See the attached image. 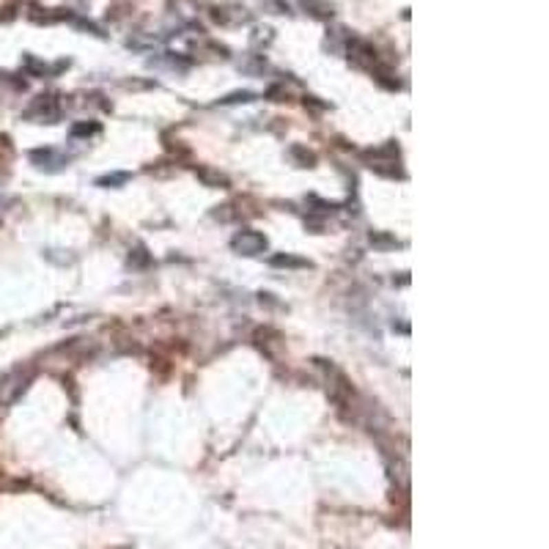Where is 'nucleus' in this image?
<instances>
[{
	"label": "nucleus",
	"mask_w": 549,
	"mask_h": 549,
	"mask_svg": "<svg viewBox=\"0 0 549 549\" xmlns=\"http://www.w3.org/2000/svg\"><path fill=\"white\" fill-rule=\"evenodd\" d=\"M61 116V105L55 99V94H41L33 99V105L25 110V118L39 121V124H55Z\"/></svg>",
	"instance_id": "1"
},
{
	"label": "nucleus",
	"mask_w": 549,
	"mask_h": 549,
	"mask_svg": "<svg viewBox=\"0 0 549 549\" xmlns=\"http://www.w3.org/2000/svg\"><path fill=\"white\" fill-rule=\"evenodd\" d=\"M231 250L239 256H261L267 250V237L259 231H239L231 239Z\"/></svg>",
	"instance_id": "2"
},
{
	"label": "nucleus",
	"mask_w": 549,
	"mask_h": 549,
	"mask_svg": "<svg viewBox=\"0 0 549 549\" xmlns=\"http://www.w3.org/2000/svg\"><path fill=\"white\" fill-rule=\"evenodd\" d=\"M25 385H28V374H25L22 368L11 371V374H8V376L0 382V407H8V404H14V401L22 396Z\"/></svg>",
	"instance_id": "3"
},
{
	"label": "nucleus",
	"mask_w": 549,
	"mask_h": 549,
	"mask_svg": "<svg viewBox=\"0 0 549 549\" xmlns=\"http://www.w3.org/2000/svg\"><path fill=\"white\" fill-rule=\"evenodd\" d=\"M349 61H352L354 66H360V69H374V63H376V52H374V47H371L368 41L354 39V41L349 44Z\"/></svg>",
	"instance_id": "4"
},
{
	"label": "nucleus",
	"mask_w": 549,
	"mask_h": 549,
	"mask_svg": "<svg viewBox=\"0 0 549 549\" xmlns=\"http://www.w3.org/2000/svg\"><path fill=\"white\" fill-rule=\"evenodd\" d=\"M212 17H215V22H220V25H237V22H248V8H239V6H234V3H223V6H215L212 8Z\"/></svg>",
	"instance_id": "5"
},
{
	"label": "nucleus",
	"mask_w": 549,
	"mask_h": 549,
	"mask_svg": "<svg viewBox=\"0 0 549 549\" xmlns=\"http://www.w3.org/2000/svg\"><path fill=\"white\" fill-rule=\"evenodd\" d=\"M30 160H33L36 168H41V171H58V168H63V165L69 162V157H61V154L52 151V149H36V151H30Z\"/></svg>",
	"instance_id": "6"
},
{
	"label": "nucleus",
	"mask_w": 549,
	"mask_h": 549,
	"mask_svg": "<svg viewBox=\"0 0 549 549\" xmlns=\"http://www.w3.org/2000/svg\"><path fill=\"white\" fill-rule=\"evenodd\" d=\"M272 267H280V270H308L310 261L308 259H299V256H288V253H280V256H272L270 259Z\"/></svg>",
	"instance_id": "7"
},
{
	"label": "nucleus",
	"mask_w": 549,
	"mask_h": 549,
	"mask_svg": "<svg viewBox=\"0 0 549 549\" xmlns=\"http://www.w3.org/2000/svg\"><path fill=\"white\" fill-rule=\"evenodd\" d=\"M195 173H198V179H201L206 187H228V176H223V173H217V171H212V168H198Z\"/></svg>",
	"instance_id": "8"
},
{
	"label": "nucleus",
	"mask_w": 549,
	"mask_h": 549,
	"mask_svg": "<svg viewBox=\"0 0 549 549\" xmlns=\"http://www.w3.org/2000/svg\"><path fill=\"white\" fill-rule=\"evenodd\" d=\"M305 8H310V14H313V17H321V19L332 17V6H330V3H321V0H305Z\"/></svg>",
	"instance_id": "9"
},
{
	"label": "nucleus",
	"mask_w": 549,
	"mask_h": 549,
	"mask_svg": "<svg viewBox=\"0 0 549 549\" xmlns=\"http://www.w3.org/2000/svg\"><path fill=\"white\" fill-rule=\"evenodd\" d=\"M256 99V94L253 91H237V94H231V96H226V99H220L223 105H237V102H253Z\"/></svg>",
	"instance_id": "10"
},
{
	"label": "nucleus",
	"mask_w": 549,
	"mask_h": 549,
	"mask_svg": "<svg viewBox=\"0 0 549 549\" xmlns=\"http://www.w3.org/2000/svg\"><path fill=\"white\" fill-rule=\"evenodd\" d=\"M371 245L374 248H396L398 242L393 237H385V234H371Z\"/></svg>",
	"instance_id": "11"
},
{
	"label": "nucleus",
	"mask_w": 549,
	"mask_h": 549,
	"mask_svg": "<svg viewBox=\"0 0 549 549\" xmlns=\"http://www.w3.org/2000/svg\"><path fill=\"white\" fill-rule=\"evenodd\" d=\"M91 132H99V127L96 124H80V127L72 129V135H91Z\"/></svg>",
	"instance_id": "12"
},
{
	"label": "nucleus",
	"mask_w": 549,
	"mask_h": 549,
	"mask_svg": "<svg viewBox=\"0 0 549 549\" xmlns=\"http://www.w3.org/2000/svg\"><path fill=\"white\" fill-rule=\"evenodd\" d=\"M118 182H127V173H116V176H105V179H99L96 184H118Z\"/></svg>",
	"instance_id": "13"
}]
</instances>
